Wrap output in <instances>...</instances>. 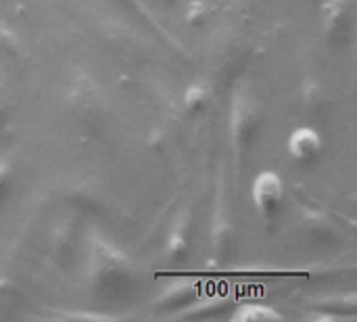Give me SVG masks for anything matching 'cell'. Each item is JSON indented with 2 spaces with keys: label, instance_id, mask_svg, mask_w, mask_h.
Instances as JSON below:
<instances>
[{
  "label": "cell",
  "instance_id": "10",
  "mask_svg": "<svg viewBox=\"0 0 357 322\" xmlns=\"http://www.w3.org/2000/svg\"><path fill=\"white\" fill-rule=\"evenodd\" d=\"M8 184H10V168H8L6 163L0 161V199L6 195Z\"/></svg>",
  "mask_w": 357,
  "mask_h": 322
},
{
  "label": "cell",
  "instance_id": "6",
  "mask_svg": "<svg viewBox=\"0 0 357 322\" xmlns=\"http://www.w3.org/2000/svg\"><path fill=\"white\" fill-rule=\"evenodd\" d=\"M195 295H197L195 285L190 281H184V283H176V285L167 287L165 293L161 295L159 304L163 308H186V306H190Z\"/></svg>",
  "mask_w": 357,
  "mask_h": 322
},
{
  "label": "cell",
  "instance_id": "8",
  "mask_svg": "<svg viewBox=\"0 0 357 322\" xmlns=\"http://www.w3.org/2000/svg\"><path fill=\"white\" fill-rule=\"evenodd\" d=\"M186 247H188V224H186V220H180L174 226L172 235H169V254H172V258L174 256L180 258L186 251Z\"/></svg>",
  "mask_w": 357,
  "mask_h": 322
},
{
  "label": "cell",
  "instance_id": "1",
  "mask_svg": "<svg viewBox=\"0 0 357 322\" xmlns=\"http://www.w3.org/2000/svg\"><path fill=\"white\" fill-rule=\"evenodd\" d=\"M92 283L96 289L105 293H113L119 289H128L130 270L121 254L111 249L105 243H96L92 256Z\"/></svg>",
  "mask_w": 357,
  "mask_h": 322
},
{
  "label": "cell",
  "instance_id": "9",
  "mask_svg": "<svg viewBox=\"0 0 357 322\" xmlns=\"http://www.w3.org/2000/svg\"><path fill=\"white\" fill-rule=\"evenodd\" d=\"M205 101H207V88H203V86H192V88L186 92V103H188V107H192V109L201 107Z\"/></svg>",
  "mask_w": 357,
  "mask_h": 322
},
{
  "label": "cell",
  "instance_id": "2",
  "mask_svg": "<svg viewBox=\"0 0 357 322\" xmlns=\"http://www.w3.org/2000/svg\"><path fill=\"white\" fill-rule=\"evenodd\" d=\"M232 140L238 151H245L251 147L253 138L259 130V111L255 98L247 90H238L232 101Z\"/></svg>",
  "mask_w": 357,
  "mask_h": 322
},
{
  "label": "cell",
  "instance_id": "7",
  "mask_svg": "<svg viewBox=\"0 0 357 322\" xmlns=\"http://www.w3.org/2000/svg\"><path fill=\"white\" fill-rule=\"evenodd\" d=\"M232 319L243 322H268L282 321V314H278L276 310H272L268 306H243L236 310V314Z\"/></svg>",
  "mask_w": 357,
  "mask_h": 322
},
{
  "label": "cell",
  "instance_id": "5",
  "mask_svg": "<svg viewBox=\"0 0 357 322\" xmlns=\"http://www.w3.org/2000/svg\"><path fill=\"white\" fill-rule=\"evenodd\" d=\"M347 25H349V17H347L345 0H331L324 13V29L328 38L343 40L347 36Z\"/></svg>",
  "mask_w": 357,
  "mask_h": 322
},
{
  "label": "cell",
  "instance_id": "4",
  "mask_svg": "<svg viewBox=\"0 0 357 322\" xmlns=\"http://www.w3.org/2000/svg\"><path fill=\"white\" fill-rule=\"evenodd\" d=\"M322 151V138L314 128H297L289 138V153L297 161H314Z\"/></svg>",
  "mask_w": 357,
  "mask_h": 322
},
{
  "label": "cell",
  "instance_id": "3",
  "mask_svg": "<svg viewBox=\"0 0 357 322\" xmlns=\"http://www.w3.org/2000/svg\"><path fill=\"white\" fill-rule=\"evenodd\" d=\"M251 197L255 203V210L264 216V218H272L284 197V184L280 180V176L276 172H261L251 186Z\"/></svg>",
  "mask_w": 357,
  "mask_h": 322
}]
</instances>
